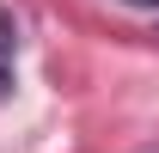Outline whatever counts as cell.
Instances as JSON below:
<instances>
[{"instance_id": "7a4b0ae2", "label": "cell", "mask_w": 159, "mask_h": 153, "mask_svg": "<svg viewBox=\"0 0 159 153\" xmlns=\"http://www.w3.org/2000/svg\"><path fill=\"white\" fill-rule=\"evenodd\" d=\"M129 6H159V0H129Z\"/></svg>"}, {"instance_id": "6da1fadb", "label": "cell", "mask_w": 159, "mask_h": 153, "mask_svg": "<svg viewBox=\"0 0 159 153\" xmlns=\"http://www.w3.org/2000/svg\"><path fill=\"white\" fill-rule=\"evenodd\" d=\"M6 86H12V25L0 19V98H6Z\"/></svg>"}]
</instances>
